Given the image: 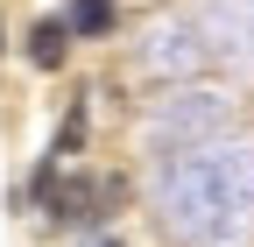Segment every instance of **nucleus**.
<instances>
[{
    "mask_svg": "<svg viewBox=\"0 0 254 247\" xmlns=\"http://www.w3.org/2000/svg\"><path fill=\"white\" fill-rule=\"evenodd\" d=\"M113 198H120V184H106V177H71V184H57V191H50V212H57V219H71V226H85V219H99Z\"/></svg>",
    "mask_w": 254,
    "mask_h": 247,
    "instance_id": "obj_2",
    "label": "nucleus"
},
{
    "mask_svg": "<svg viewBox=\"0 0 254 247\" xmlns=\"http://www.w3.org/2000/svg\"><path fill=\"white\" fill-rule=\"evenodd\" d=\"M212 120H219V99H205V92H184L177 106L155 113V134H205Z\"/></svg>",
    "mask_w": 254,
    "mask_h": 247,
    "instance_id": "obj_3",
    "label": "nucleus"
},
{
    "mask_svg": "<svg viewBox=\"0 0 254 247\" xmlns=\"http://www.w3.org/2000/svg\"><path fill=\"white\" fill-rule=\"evenodd\" d=\"M64 43H71V21H36V36H28V64H36V71H57V64H64Z\"/></svg>",
    "mask_w": 254,
    "mask_h": 247,
    "instance_id": "obj_4",
    "label": "nucleus"
},
{
    "mask_svg": "<svg viewBox=\"0 0 254 247\" xmlns=\"http://www.w3.org/2000/svg\"><path fill=\"white\" fill-rule=\"evenodd\" d=\"M163 205H170V226L184 240H233L254 212V163L247 148H198V156L170 163L163 177Z\"/></svg>",
    "mask_w": 254,
    "mask_h": 247,
    "instance_id": "obj_1",
    "label": "nucleus"
},
{
    "mask_svg": "<svg viewBox=\"0 0 254 247\" xmlns=\"http://www.w3.org/2000/svg\"><path fill=\"white\" fill-rule=\"evenodd\" d=\"M113 28V0H71V36H106Z\"/></svg>",
    "mask_w": 254,
    "mask_h": 247,
    "instance_id": "obj_5",
    "label": "nucleus"
},
{
    "mask_svg": "<svg viewBox=\"0 0 254 247\" xmlns=\"http://www.w3.org/2000/svg\"><path fill=\"white\" fill-rule=\"evenodd\" d=\"M99 247H120V240H99Z\"/></svg>",
    "mask_w": 254,
    "mask_h": 247,
    "instance_id": "obj_6",
    "label": "nucleus"
}]
</instances>
